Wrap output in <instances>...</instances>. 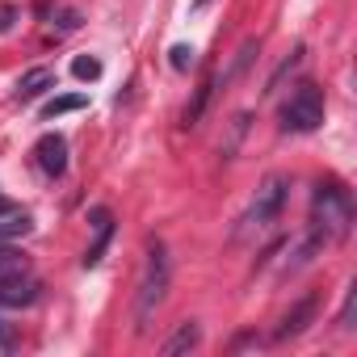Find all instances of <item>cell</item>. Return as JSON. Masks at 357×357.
<instances>
[{
  "label": "cell",
  "mask_w": 357,
  "mask_h": 357,
  "mask_svg": "<svg viewBox=\"0 0 357 357\" xmlns=\"http://www.w3.org/2000/svg\"><path fill=\"white\" fill-rule=\"evenodd\" d=\"M353 227V194L340 181H319L311 190V236L328 240H344Z\"/></svg>",
  "instance_id": "obj_1"
},
{
  "label": "cell",
  "mask_w": 357,
  "mask_h": 357,
  "mask_svg": "<svg viewBox=\"0 0 357 357\" xmlns=\"http://www.w3.org/2000/svg\"><path fill=\"white\" fill-rule=\"evenodd\" d=\"M168 273H172L168 248L160 240H151L147 252H143V273H139V290H135V332L151 328V319H155V311L168 294Z\"/></svg>",
  "instance_id": "obj_2"
},
{
  "label": "cell",
  "mask_w": 357,
  "mask_h": 357,
  "mask_svg": "<svg viewBox=\"0 0 357 357\" xmlns=\"http://www.w3.org/2000/svg\"><path fill=\"white\" fill-rule=\"evenodd\" d=\"M319 122H324V89L311 84V80L294 84V93H290L286 105H282V130H290V135H311Z\"/></svg>",
  "instance_id": "obj_3"
},
{
  "label": "cell",
  "mask_w": 357,
  "mask_h": 357,
  "mask_svg": "<svg viewBox=\"0 0 357 357\" xmlns=\"http://www.w3.org/2000/svg\"><path fill=\"white\" fill-rule=\"evenodd\" d=\"M286 198H290V181H286L282 172H269L265 181L257 185L252 202H248L244 231H265V227H273V223H278V215H282V206H286Z\"/></svg>",
  "instance_id": "obj_4"
},
{
  "label": "cell",
  "mask_w": 357,
  "mask_h": 357,
  "mask_svg": "<svg viewBox=\"0 0 357 357\" xmlns=\"http://www.w3.org/2000/svg\"><path fill=\"white\" fill-rule=\"evenodd\" d=\"M315 311H319V294L315 290H307L286 315H282V324H278V332H273V340H290V336H303L311 324H315Z\"/></svg>",
  "instance_id": "obj_5"
},
{
  "label": "cell",
  "mask_w": 357,
  "mask_h": 357,
  "mask_svg": "<svg viewBox=\"0 0 357 357\" xmlns=\"http://www.w3.org/2000/svg\"><path fill=\"white\" fill-rule=\"evenodd\" d=\"M34 155H38V168L47 176H63L68 172V139L63 135H43L34 143Z\"/></svg>",
  "instance_id": "obj_6"
},
{
  "label": "cell",
  "mask_w": 357,
  "mask_h": 357,
  "mask_svg": "<svg viewBox=\"0 0 357 357\" xmlns=\"http://www.w3.org/2000/svg\"><path fill=\"white\" fill-rule=\"evenodd\" d=\"M38 282L30 278V273H13V278H5L0 282V307H30L34 298H38Z\"/></svg>",
  "instance_id": "obj_7"
},
{
  "label": "cell",
  "mask_w": 357,
  "mask_h": 357,
  "mask_svg": "<svg viewBox=\"0 0 357 357\" xmlns=\"http://www.w3.org/2000/svg\"><path fill=\"white\" fill-rule=\"evenodd\" d=\"M202 344V328L194 324V319H185V324H176V332L160 344V353L164 357H181V353H190V349H198Z\"/></svg>",
  "instance_id": "obj_8"
},
{
  "label": "cell",
  "mask_w": 357,
  "mask_h": 357,
  "mask_svg": "<svg viewBox=\"0 0 357 357\" xmlns=\"http://www.w3.org/2000/svg\"><path fill=\"white\" fill-rule=\"evenodd\" d=\"M215 89H219V80L215 76H206L198 89H194V97H190V105L181 109V126L185 130H194L198 122H202V114H206V105H211V97H215Z\"/></svg>",
  "instance_id": "obj_9"
},
{
  "label": "cell",
  "mask_w": 357,
  "mask_h": 357,
  "mask_svg": "<svg viewBox=\"0 0 357 357\" xmlns=\"http://www.w3.org/2000/svg\"><path fill=\"white\" fill-rule=\"evenodd\" d=\"M51 84H55V72H51V68H34V72H26V76L17 80V101H34V97H43Z\"/></svg>",
  "instance_id": "obj_10"
},
{
  "label": "cell",
  "mask_w": 357,
  "mask_h": 357,
  "mask_svg": "<svg viewBox=\"0 0 357 357\" xmlns=\"http://www.w3.org/2000/svg\"><path fill=\"white\" fill-rule=\"evenodd\" d=\"M89 105V97L84 93H63V97H51L47 105H43V118H59V114H76V109H84Z\"/></svg>",
  "instance_id": "obj_11"
},
{
  "label": "cell",
  "mask_w": 357,
  "mask_h": 357,
  "mask_svg": "<svg viewBox=\"0 0 357 357\" xmlns=\"http://www.w3.org/2000/svg\"><path fill=\"white\" fill-rule=\"evenodd\" d=\"M30 231H34L30 215H9V219H0V244H13V240H22V236H30Z\"/></svg>",
  "instance_id": "obj_12"
},
{
  "label": "cell",
  "mask_w": 357,
  "mask_h": 357,
  "mask_svg": "<svg viewBox=\"0 0 357 357\" xmlns=\"http://www.w3.org/2000/svg\"><path fill=\"white\" fill-rule=\"evenodd\" d=\"M13 273H26V257L13 244H0V282L13 278Z\"/></svg>",
  "instance_id": "obj_13"
},
{
  "label": "cell",
  "mask_w": 357,
  "mask_h": 357,
  "mask_svg": "<svg viewBox=\"0 0 357 357\" xmlns=\"http://www.w3.org/2000/svg\"><path fill=\"white\" fill-rule=\"evenodd\" d=\"M109 240H114V223L97 231V240H93V248L84 252V261H80V265H84V269H97V265H101V257H105V248H109Z\"/></svg>",
  "instance_id": "obj_14"
},
{
  "label": "cell",
  "mask_w": 357,
  "mask_h": 357,
  "mask_svg": "<svg viewBox=\"0 0 357 357\" xmlns=\"http://www.w3.org/2000/svg\"><path fill=\"white\" fill-rule=\"evenodd\" d=\"M72 76H76V80H97V76H101V59H93V55L72 59Z\"/></svg>",
  "instance_id": "obj_15"
},
{
  "label": "cell",
  "mask_w": 357,
  "mask_h": 357,
  "mask_svg": "<svg viewBox=\"0 0 357 357\" xmlns=\"http://www.w3.org/2000/svg\"><path fill=\"white\" fill-rule=\"evenodd\" d=\"M353 311H357V282H349V290H344V307H340V328L344 332H353Z\"/></svg>",
  "instance_id": "obj_16"
},
{
  "label": "cell",
  "mask_w": 357,
  "mask_h": 357,
  "mask_svg": "<svg viewBox=\"0 0 357 357\" xmlns=\"http://www.w3.org/2000/svg\"><path fill=\"white\" fill-rule=\"evenodd\" d=\"M168 63H172L176 72H185V68H194V47H185V43H176V47L168 51Z\"/></svg>",
  "instance_id": "obj_17"
},
{
  "label": "cell",
  "mask_w": 357,
  "mask_h": 357,
  "mask_svg": "<svg viewBox=\"0 0 357 357\" xmlns=\"http://www.w3.org/2000/svg\"><path fill=\"white\" fill-rule=\"evenodd\" d=\"M244 130H248V114H236V122H231V139L223 143V160H231V151H236V143L244 139Z\"/></svg>",
  "instance_id": "obj_18"
},
{
  "label": "cell",
  "mask_w": 357,
  "mask_h": 357,
  "mask_svg": "<svg viewBox=\"0 0 357 357\" xmlns=\"http://www.w3.org/2000/svg\"><path fill=\"white\" fill-rule=\"evenodd\" d=\"M51 22H55V26H59L63 34H72V30H80V13H72V9H59V13H55Z\"/></svg>",
  "instance_id": "obj_19"
},
{
  "label": "cell",
  "mask_w": 357,
  "mask_h": 357,
  "mask_svg": "<svg viewBox=\"0 0 357 357\" xmlns=\"http://www.w3.org/2000/svg\"><path fill=\"white\" fill-rule=\"evenodd\" d=\"M109 223H114V219H109V211H105V206L89 211V227H93V231H101V227H109Z\"/></svg>",
  "instance_id": "obj_20"
},
{
  "label": "cell",
  "mask_w": 357,
  "mask_h": 357,
  "mask_svg": "<svg viewBox=\"0 0 357 357\" xmlns=\"http://www.w3.org/2000/svg\"><path fill=\"white\" fill-rule=\"evenodd\" d=\"M9 26H13V9H5V13H0V34H5Z\"/></svg>",
  "instance_id": "obj_21"
},
{
  "label": "cell",
  "mask_w": 357,
  "mask_h": 357,
  "mask_svg": "<svg viewBox=\"0 0 357 357\" xmlns=\"http://www.w3.org/2000/svg\"><path fill=\"white\" fill-rule=\"evenodd\" d=\"M9 344H13V336H9V328H5V324H0V349H9Z\"/></svg>",
  "instance_id": "obj_22"
},
{
  "label": "cell",
  "mask_w": 357,
  "mask_h": 357,
  "mask_svg": "<svg viewBox=\"0 0 357 357\" xmlns=\"http://www.w3.org/2000/svg\"><path fill=\"white\" fill-rule=\"evenodd\" d=\"M9 211H13V206H9V202H0V215H9Z\"/></svg>",
  "instance_id": "obj_23"
},
{
  "label": "cell",
  "mask_w": 357,
  "mask_h": 357,
  "mask_svg": "<svg viewBox=\"0 0 357 357\" xmlns=\"http://www.w3.org/2000/svg\"><path fill=\"white\" fill-rule=\"evenodd\" d=\"M194 5H206V0H194Z\"/></svg>",
  "instance_id": "obj_24"
}]
</instances>
